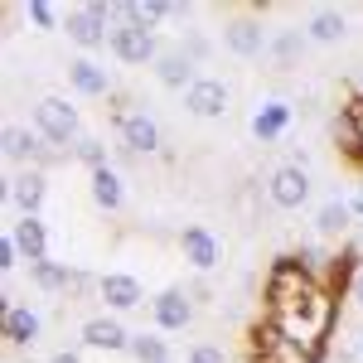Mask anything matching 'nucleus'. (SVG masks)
Wrapping results in <instances>:
<instances>
[{"instance_id":"nucleus-19","label":"nucleus","mask_w":363,"mask_h":363,"mask_svg":"<svg viewBox=\"0 0 363 363\" xmlns=\"http://www.w3.org/2000/svg\"><path fill=\"white\" fill-rule=\"evenodd\" d=\"M199 63L184 49H165V54L155 58V78H160V87H174V92H189V87L199 83V73H194Z\"/></svg>"},{"instance_id":"nucleus-31","label":"nucleus","mask_w":363,"mask_h":363,"mask_svg":"<svg viewBox=\"0 0 363 363\" xmlns=\"http://www.w3.org/2000/svg\"><path fill=\"white\" fill-rule=\"evenodd\" d=\"M20 262H25V257H20V242L5 233V238H0V272H15Z\"/></svg>"},{"instance_id":"nucleus-30","label":"nucleus","mask_w":363,"mask_h":363,"mask_svg":"<svg viewBox=\"0 0 363 363\" xmlns=\"http://www.w3.org/2000/svg\"><path fill=\"white\" fill-rule=\"evenodd\" d=\"M184 363H228V354L218 349V344H213V339H199V344H189Z\"/></svg>"},{"instance_id":"nucleus-4","label":"nucleus","mask_w":363,"mask_h":363,"mask_svg":"<svg viewBox=\"0 0 363 363\" xmlns=\"http://www.w3.org/2000/svg\"><path fill=\"white\" fill-rule=\"evenodd\" d=\"M34 131L49 140L54 150H73L83 140V116H78V107H68L63 97H39L34 102Z\"/></svg>"},{"instance_id":"nucleus-5","label":"nucleus","mask_w":363,"mask_h":363,"mask_svg":"<svg viewBox=\"0 0 363 363\" xmlns=\"http://www.w3.org/2000/svg\"><path fill=\"white\" fill-rule=\"evenodd\" d=\"M112 126H116V136H121V145L131 150V155H155L165 140H160V126H155V116H145V112H131L126 102H112Z\"/></svg>"},{"instance_id":"nucleus-25","label":"nucleus","mask_w":363,"mask_h":363,"mask_svg":"<svg viewBox=\"0 0 363 363\" xmlns=\"http://www.w3.org/2000/svg\"><path fill=\"white\" fill-rule=\"evenodd\" d=\"M349 218H354L349 199H325L320 213H315V233L320 238H339V233H349Z\"/></svg>"},{"instance_id":"nucleus-15","label":"nucleus","mask_w":363,"mask_h":363,"mask_svg":"<svg viewBox=\"0 0 363 363\" xmlns=\"http://www.w3.org/2000/svg\"><path fill=\"white\" fill-rule=\"evenodd\" d=\"M0 335H5V344L10 349H34L39 344V335H44V320H39V310L29 306H5V315H0Z\"/></svg>"},{"instance_id":"nucleus-10","label":"nucleus","mask_w":363,"mask_h":363,"mask_svg":"<svg viewBox=\"0 0 363 363\" xmlns=\"http://www.w3.org/2000/svg\"><path fill=\"white\" fill-rule=\"evenodd\" d=\"M267 199H272V208H286V213L301 208L310 199V169L296 165V160H291V165H277L272 179H267Z\"/></svg>"},{"instance_id":"nucleus-13","label":"nucleus","mask_w":363,"mask_h":363,"mask_svg":"<svg viewBox=\"0 0 363 363\" xmlns=\"http://www.w3.org/2000/svg\"><path fill=\"white\" fill-rule=\"evenodd\" d=\"M97 301L107 306V315H126V310L145 306V286L131 272H107L102 286H97Z\"/></svg>"},{"instance_id":"nucleus-36","label":"nucleus","mask_w":363,"mask_h":363,"mask_svg":"<svg viewBox=\"0 0 363 363\" xmlns=\"http://www.w3.org/2000/svg\"><path fill=\"white\" fill-rule=\"evenodd\" d=\"M354 199H363V184H359V194H354Z\"/></svg>"},{"instance_id":"nucleus-33","label":"nucleus","mask_w":363,"mask_h":363,"mask_svg":"<svg viewBox=\"0 0 363 363\" xmlns=\"http://www.w3.org/2000/svg\"><path fill=\"white\" fill-rule=\"evenodd\" d=\"M349 301H354V306L363 310V267L354 272V277H349Z\"/></svg>"},{"instance_id":"nucleus-17","label":"nucleus","mask_w":363,"mask_h":363,"mask_svg":"<svg viewBox=\"0 0 363 363\" xmlns=\"http://www.w3.org/2000/svg\"><path fill=\"white\" fill-rule=\"evenodd\" d=\"M184 112L199 116V121L223 116L228 112V83H223V78H199V83L184 92Z\"/></svg>"},{"instance_id":"nucleus-14","label":"nucleus","mask_w":363,"mask_h":363,"mask_svg":"<svg viewBox=\"0 0 363 363\" xmlns=\"http://www.w3.org/2000/svg\"><path fill=\"white\" fill-rule=\"evenodd\" d=\"M78 335H83V344L97 349V354H126V349H131V335H126V325H121L116 315H87Z\"/></svg>"},{"instance_id":"nucleus-22","label":"nucleus","mask_w":363,"mask_h":363,"mask_svg":"<svg viewBox=\"0 0 363 363\" xmlns=\"http://www.w3.org/2000/svg\"><path fill=\"white\" fill-rule=\"evenodd\" d=\"M87 184H92V203H97V208H107V213H116V208L126 203V184H121V174H116L112 165L92 169V174H87Z\"/></svg>"},{"instance_id":"nucleus-6","label":"nucleus","mask_w":363,"mask_h":363,"mask_svg":"<svg viewBox=\"0 0 363 363\" xmlns=\"http://www.w3.org/2000/svg\"><path fill=\"white\" fill-rule=\"evenodd\" d=\"M116 15V10H112ZM112 58L116 63H126V68H155V58L165 54L160 44H155V34H145V29H136V25H126V20H112Z\"/></svg>"},{"instance_id":"nucleus-1","label":"nucleus","mask_w":363,"mask_h":363,"mask_svg":"<svg viewBox=\"0 0 363 363\" xmlns=\"http://www.w3.org/2000/svg\"><path fill=\"white\" fill-rule=\"evenodd\" d=\"M335 320H339V291H330V286H320V291H315L310 301H301L296 310L267 315V325H272L281 339H291L301 354H310V359H325L330 335H335Z\"/></svg>"},{"instance_id":"nucleus-27","label":"nucleus","mask_w":363,"mask_h":363,"mask_svg":"<svg viewBox=\"0 0 363 363\" xmlns=\"http://www.w3.org/2000/svg\"><path fill=\"white\" fill-rule=\"evenodd\" d=\"M330 136H335V145L349 155V160H363V145H359V131H354V121L344 116V107H339V116L330 121Z\"/></svg>"},{"instance_id":"nucleus-29","label":"nucleus","mask_w":363,"mask_h":363,"mask_svg":"<svg viewBox=\"0 0 363 363\" xmlns=\"http://www.w3.org/2000/svg\"><path fill=\"white\" fill-rule=\"evenodd\" d=\"M68 155H78V160L87 165V174H92V169H102V165H107V140H97V136H83L78 145H73V150H68Z\"/></svg>"},{"instance_id":"nucleus-28","label":"nucleus","mask_w":363,"mask_h":363,"mask_svg":"<svg viewBox=\"0 0 363 363\" xmlns=\"http://www.w3.org/2000/svg\"><path fill=\"white\" fill-rule=\"evenodd\" d=\"M25 20L34 29H63V10H58L54 0H29V5H25Z\"/></svg>"},{"instance_id":"nucleus-18","label":"nucleus","mask_w":363,"mask_h":363,"mask_svg":"<svg viewBox=\"0 0 363 363\" xmlns=\"http://www.w3.org/2000/svg\"><path fill=\"white\" fill-rule=\"evenodd\" d=\"M68 87L78 97H112V73L97 58H68Z\"/></svg>"},{"instance_id":"nucleus-8","label":"nucleus","mask_w":363,"mask_h":363,"mask_svg":"<svg viewBox=\"0 0 363 363\" xmlns=\"http://www.w3.org/2000/svg\"><path fill=\"white\" fill-rule=\"evenodd\" d=\"M5 160L25 169H44V165H54V145L34 126H5Z\"/></svg>"},{"instance_id":"nucleus-21","label":"nucleus","mask_w":363,"mask_h":363,"mask_svg":"<svg viewBox=\"0 0 363 363\" xmlns=\"http://www.w3.org/2000/svg\"><path fill=\"white\" fill-rule=\"evenodd\" d=\"M344 34H349L344 10H330V5L310 10V20H306V39H310V44H339Z\"/></svg>"},{"instance_id":"nucleus-26","label":"nucleus","mask_w":363,"mask_h":363,"mask_svg":"<svg viewBox=\"0 0 363 363\" xmlns=\"http://www.w3.org/2000/svg\"><path fill=\"white\" fill-rule=\"evenodd\" d=\"M126 354H131L136 363H174V349H169L160 335H145V330L131 335V349H126Z\"/></svg>"},{"instance_id":"nucleus-23","label":"nucleus","mask_w":363,"mask_h":363,"mask_svg":"<svg viewBox=\"0 0 363 363\" xmlns=\"http://www.w3.org/2000/svg\"><path fill=\"white\" fill-rule=\"evenodd\" d=\"M29 281L39 286V291H49V296H63V291H73V281H78V272L68 267V262H34L29 267Z\"/></svg>"},{"instance_id":"nucleus-24","label":"nucleus","mask_w":363,"mask_h":363,"mask_svg":"<svg viewBox=\"0 0 363 363\" xmlns=\"http://www.w3.org/2000/svg\"><path fill=\"white\" fill-rule=\"evenodd\" d=\"M306 29H277L272 34V49H267V58L277 63V68H296L301 63V54H306Z\"/></svg>"},{"instance_id":"nucleus-3","label":"nucleus","mask_w":363,"mask_h":363,"mask_svg":"<svg viewBox=\"0 0 363 363\" xmlns=\"http://www.w3.org/2000/svg\"><path fill=\"white\" fill-rule=\"evenodd\" d=\"M112 5L107 0H87V5H73V10H63V34L78 44V49H107L112 44Z\"/></svg>"},{"instance_id":"nucleus-32","label":"nucleus","mask_w":363,"mask_h":363,"mask_svg":"<svg viewBox=\"0 0 363 363\" xmlns=\"http://www.w3.org/2000/svg\"><path fill=\"white\" fill-rule=\"evenodd\" d=\"M344 116L354 121V131H359V145H363V97H359V92H354V97L344 102Z\"/></svg>"},{"instance_id":"nucleus-11","label":"nucleus","mask_w":363,"mask_h":363,"mask_svg":"<svg viewBox=\"0 0 363 363\" xmlns=\"http://www.w3.org/2000/svg\"><path fill=\"white\" fill-rule=\"evenodd\" d=\"M179 257H184L194 272H213V267L223 262V242H218V233L208 223H189L179 233Z\"/></svg>"},{"instance_id":"nucleus-37","label":"nucleus","mask_w":363,"mask_h":363,"mask_svg":"<svg viewBox=\"0 0 363 363\" xmlns=\"http://www.w3.org/2000/svg\"><path fill=\"white\" fill-rule=\"evenodd\" d=\"M359 97H363V78H359Z\"/></svg>"},{"instance_id":"nucleus-16","label":"nucleus","mask_w":363,"mask_h":363,"mask_svg":"<svg viewBox=\"0 0 363 363\" xmlns=\"http://www.w3.org/2000/svg\"><path fill=\"white\" fill-rule=\"evenodd\" d=\"M291 121H296V107H291L286 97H267V102L252 112V136L262 140V145H277V140L291 131Z\"/></svg>"},{"instance_id":"nucleus-2","label":"nucleus","mask_w":363,"mask_h":363,"mask_svg":"<svg viewBox=\"0 0 363 363\" xmlns=\"http://www.w3.org/2000/svg\"><path fill=\"white\" fill-rule=\"evenodd\" d=\"M315 291H320V281L296 257H277L267 272V286H262V301H267V315H281V310H296L301 301H310Z\"/></svg>"},{"instance_id":"nucleus-35","label":"nucleus","mask_w":363,"mask_h":363,"mask_svg":"<svg viewBox=\"0 0 363 363\" xmlns=\"http://www.w3.org/2000/svg\"><path fill=\"white\" fill-rule=\"evenodd\" d=\"M349 208H354V218H363V199H349Z\"/></svg>"},{"instance_id":"nucleus-9","label":"nucleus","mask_w":363,"mask_h":363,"mask_svg":"<svg viewBox=\"0 0 363 363\" xmlns=\"http://www.w3.org/2000/svg\"><path fill=\"white\" fill-rule=\"evenodd\" d=\"M223 44L233 49L238 58H267V49H272V34H267V25H262V15H233L223 25Z\"/></svg>"},{"instance_id":"nucleus-20","label":"nucleus","mask_w":363,"mask_h":363,"mask_svg":"<svg viewBox=\"0 0 363 363\" xmlns=\"http://www.w3.org/2000/svg\"><path fill=\"white\" fill-rule=\"evenodd\" d=\"M10 238L20 242V257H25L29 267L34 262H49V228H44V218H15L10 223Z\"/></svg>"},{"instance_id":"nucleus-34","label":"nucleus","mask_w":363,"mask_h":363,"mask_svg":"<svg viewBox=\"0 0 363 363\" xmlns=\"http://www.w3.org/2000/svg\"><path fill=\"white\" fill-rule=\"evenodd\" d=\"M44 363H83V354H73V349H58V354H49Z\"/></svg>"},{"instance_id":"nucleus-12","label":"nucleus","mask_w":363,"mask_h":363,"mask_svg":"<svg viewBox=\"0 0 363 363\" xmlns=\"http://www.w3.org/2000/svg\"><path fill=\"white\" fill-rule=\"evenodd\" d=\"M5 199L20 208V218H39V208H44V199H49L44 169H20V174H10V179H5Z\"/></svg>"},{"instance_id":"nucleus-7","label":"nucleus","mask_w":363,"mask_h":363,"mask_svg":"<svg viewBox=\"0 0 363 363\" xmlns=\"http://www.w3.org/2000/svg\"><path fill=\"white\" fill-rule=\"evenodd\" d=\"M150 320H155V335H179L194 325V296L179 291V286H165L160 296H150Z\"/></svg>"}]
</instances>
